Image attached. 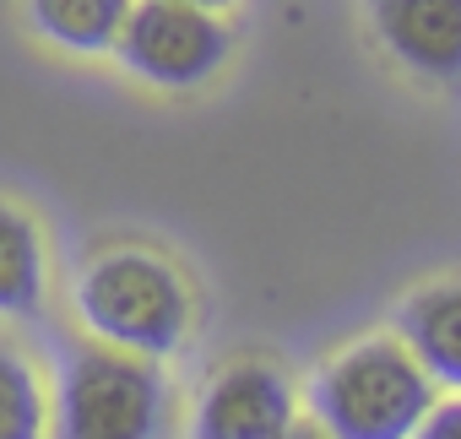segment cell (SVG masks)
<instances>
[{
  "mask_svg": "<svg viewBox=\"0 0 461 439\" xmlns=\"http://www.w3.org/2000/svg\"><path fill=\"white\" fill-rule=\"evenodd\" d=\"M77 320L93 342L141 353V358H174L190 336V282L185 272L141 245H114L93 255L71 288Z\"/></svg>",
  "mask_w": 461,
  "mask_h": 439,
  "instance_id": "1",
  "label": "cell"
},
{
  "mask_svg": "<svg viewBox=\"0 0 461 439\" xmlns=\"http://www.w3.org/2000/svg\"><path fill=\"white\" fill-rule=\"evenodd\" d=\"M434 380L396 331L348 342L310 374V417L337 439H407L434 407Z\"/></svg>",
  "mask_w": 461,
  "mask_h": 439,
  "instance_id": "2",
  "label": "cell"
},
{
  "mask_svg": "<svg viewBox=\"0 0 461 439\" xmlns=\"http://www.w3.org/2000/svg\"><path fill=\"white\" fill-rule=\"evenodd\" d=\"M50 423L66 439H152L168 428V380L158 358L93 342L66 358Z\"/></svg>",
  "mask_w": 461,
  "mask_h": 439,
  "instance_id": "3",
  "label": "cell"
},
{
  "mask_svg": "<svg viewBox=\"0 0 461 439\" xmlns=\"http://www.w3.org/2000/svg\"><path fill=\"white\" fill-rule=\"evenodd\" d=\"M228 49H234V33L222 12L190 6V0H131L125 28L114 39L120 66L158 93L206 87L222 71Z\"/></svg>",
  "mask_w": 461,
  "mask_h": 439,
  "instance_id": "4",
  "label": "cell"
},
{
  "mask_svg": "<svg viewBox=\"0 0 461 439\" xmlns=\"http://www.w3.org/2000/svg\"><path fill=\"white\" fill-rule=\"evenodd\" d=\"M294 417H299L294 380L277 363L240 358V363H222L206 380L190 434H201V439H283V434H294Z\"/></svg>",
  "mask_w": 461,
  "mask_h": 439,
  "instance_id": "5",
  "label": "cell"
},
{
  "mask_svg": "<svg viewBox=\"0 0 461 439\" xmlns=\"http://www.w3.org/2000/svg\"><path fill=\"white\" fill-rule=\"evenodd\" d=\"M375 44L429 87H461V0H364Z\"/></svg>",
  "mask_w": 461,
  "mask_h": 439,
  "instance_id": "6",
  "label": "cell"
},
{
  "mask_svg": "<svg viewBox=\"0 0 461 439\" xmlns=\"http://www.w3.org/2000/svg\"><path fill=\"white\" fill-rule=\"evenodd\" d=\"M396 336L439 390H461V277L407 293L396 304Z\"/></svg>",
  "mask_w": 461,
  "mask_h": 439,
  "instance_id": "7",
  "label": "cell"
},
{
  "mask_svg": "<svg viewBox=\"0 0 461 439\" xmlns=\"http://www.w3.org/2000/svg\"><path fill=\"white\" fill-rule=\"evenodd\" d=\"M50 299V250L33 211L0 201V320H33Z\"/></svg>",
  "mask_w": 461,
  "mask_h": 439,
  "instance_id": "8",
  "label": "cell"
},
{
  "mask_svg": "<svg viewBox=\"0 0 461 439\" xmlns=\"http://www.w3.org/2000/svg\"><path fill=\"white\" fill-rule=\"evenodd\" d=\"M28 28L66 55H109L131 0H23Z\"/></svg>",
  "mask_w": 461,
  "mask_h": 439,
  "instance_id": "9",
  "label": "cell"
},
{
  "mask_svg": "<svg viewBox=\"0 0 461 439\" xmlns=\"http://www.w3.org/2000/svg\"><path fill=\"white\" fill-rule=\"evenodd\" d=\"M50 428V390L39 380V369L0 347V439H39Z\"/></svg>",
  "mask_w": 461,
  "mask_h": 439,
  "instance_id": "10",
  "label": "cell"
},
{
  "mask_svg": "<svg viewBox=\"0 0 461 439\" xmlns=\"http://www.w3.org/2000/svg\"><path fill=\"white\" fill-rule=\"evenodd\" d=\"M418 434H423V439H461V390H456L450 401H439V396H434V407L423 412Z\"/></svg>",
  "mask_w": 461,
  "mask_h": 439,
  "instance_id": "11",
  "label": "cell"
},
{
  "mask_svg": "<svg viewBox=\"0 0 461 439\" xmlns=\"http://www.w3.org/2000/svg\"><path fill=\"white\" fill-rule=\"evenodd\" d=\"M190 6H206V12H228L234 0H190Z\"/></svg>",
  "mask_w": 461,
  "mask_h": 439,
  "instance_id": "12",
  "label": "cell"
}]
</instances>
